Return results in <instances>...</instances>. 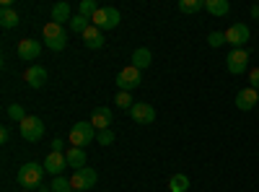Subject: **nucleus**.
Returning a JSON list of instances; mask_svg holds the SVG:
<instances>
[{"label":"nucleus","mask_w":259,"mask_h":192,"mask_svg":"<svg viewBox=\"0 0 259 192\" xmlns=\"http://www.w3.org/2000/svg\"><path fill=\"white\" fill-rule=\"evenodd\" d=\"M99 11V6L94 3V0H80V6H78V13L85 16V18H94V13Z\"/></svg>","instance_id":"25"},{"label":"nucleus","mask_w":259,"mask_h":192,"mask_svg":"<svg viewBox=\"0 0 259 192\" xmlns=\"http://www.w3.org/2000/svg\"><path fill=\"white\" fill-rule=\"evenodd\" d=\"M50 187H52V192H70L73 189V184H70L68 177H55Z\"/></svg>","instance_id":"26"},{"label":"nucleus","mask_w":259,"mask_h":192,"mask_svg":"<svg viewBox=\"0 0 259 192\" xmlns=\"http://www.w3.org/2000/svg\"><path fill=\"white\" fill-rule=\"evenodd\" d=\"M119 11L117 8H99L96 13H94V18H91V24L96 26V29H101V31H109V29H117L119 26Z\"/></svg>","instance_id":"3"},{"label":"nucleus","mask_w":259,"mask_h":192,"mask_svg":"<svg viewBox=\"0 0 259 192\" xmlns=\"http://www.w3.org/2000/svg\"><path fill=\"white\" fill-rule=\"evenodd\" d=\"M150 62H153V55H150L148 47H138V50L133 52V65H135L138 70H145Z\"/></svg>","instance_id":"18"},{"label":"nucleus","mask_w":259,"mask_h":192,"mask_svg":"<svg viewBox=\"0 0 259 192\" xmlns=\"http://www.w3.org/2000/svg\"><path fill=\"white\" fill-rule=\"evenodd\" d=\"M24 78H26V83L31 89H41L47 83V70L41 68V65H31L26 73H24Z\"/></svg>","instance_id":"15"},{"label":"nucleus","mask_w":259,"mask_h":192,"mask_svg":"<svg viewBox=\"0 0 259 192\" xmlns=\"http://www.w3.org/2000/svg\"><path fill=\"white\" fill-rule=\"evenodd\" d=\"M41 36H45V47H50L52 52H62L65 47H68V34H65V29L60 24H55V21L45 24Z\"/></svg>","instance_id":"2"},{"label":"nucleus","mask_w":259,"mask_h":192,"mask_svg":"<svg viewBox=\"0 0 259 192\" xmlns=\"http://www.w3.org/2000/svg\"><path fill=\"white\" fill-rule=\"evenodd\" d=\"M168 189L171 192H187L189 189V177L187 174H174L168 179Z\"/></svg>","instance_id":"22"},{"label":"nucleus","mask_w":259,"mask_h":192,"mask_svg":"<svg viewBox=\"0 0 259 192\" xmlns=\"http://www.w3.org/2000/svg\"><path fill=\"white\" fill-rule=\"evenodd\" d=\"M112 120H114V114H112L109 106H99V109H94V114H91V125L96 127L99 133H101V130H109Z\"/></svg>","instance_id":"14"},{"label":"nucleus","mask_w":259,"mask_h":192,"mask_svg":"<svg viewBox=\"0 0 259 192\" xmlns=\"http://www.w3.org/2000/svg\"><path fill=\"white\" fill-rule=\"evenodd\" d=\"M89 21H91V18H85V16H80V13H78V16H73V18H70V31H75V34H80V36H83V31L91 26Z\"/></svg>","instance_id":"23"},{"label":"nucleus","mask_w":259,"mask_h":192,"mask_svg":"<svg viewBox=\"0 0 259 192\" xmlns=\"http://www.w3.org/2000/svg\"><path fill=\"white\" fill-rule=\"evenodd\" d=\"M249 36H251V31H249L246 24H233V26H228V31H226V45H231L233 50H244V45L249 42Z\"/></svg>","instance_id":"8"},{"label":"nucleus","mask_w":259,"mask_h":192,"mask_svg":"<svg viewBox=\"0 0 259 192\" xmlns=\"http://www.w3.org/2000/svg\"><path fill=\"white\" fill-rule=\"evenodd\" d=\"M249 86L259 91V68H251L249 70Z\"/></svg>","instance_id":"31"},{"label":"nucleus","mask_w":259,"mask_h":192,"mask_svg":"<svg viewBox=\"0 0 259 192\" xmlns=\"http://www.w3.org/2000/svg\"><path fill=\"white\" fill-rule=\"evenodd\" d=\"M130 117H133L138 125H150L156 120V109L153 104H145V101H135L133 109H130Z\"/></svg>","instance_id":"10"},{"label":"nucleus","mask_w":259,"mask_h":192,"mask_svg":"<svg viewBox=\"0 0 259 192\" xmlns=\"http://www.w3.org/2000/svg\"><path fill=\"white\" fill-rule=\"evenodd\" d=\"M68 169V159H65L62 151H52L47 159H45V172L52 174V177H62V172Z\"/></svg>","instance_id":"11"},{"label":"nucleus","mask_w":259,"mask_h":192,"mask_svg":"<svg viewBox=\"0 0 259 192\" xmlns=\"http://www.w3.org/2000/svg\"><path fill=\"white\" fill-rule=\"evenodd\" d=\"M8 117H11V120H16V122L21 125V122H24L29 114L24 112V106H21V104H11V106H8Z\"/></svg>","instance_id":"28"},{"label":"nucleus","mask_w":259,"mask_h":192,"mask_svg":"<svg viewBox=\"0 0 259 192\" xmlns=\"http://www.w3.org/2000/svg\"><path fill=\"white\" fill-rule=\"evenodd\" d=\"M96 179H99L96 169H91V166H83V169H78V172L70 177V184H73V189L85 192V189H91V187L96 184Z\"/></svg>","instance_id":"7"},{"label":"nucleus","mask_w":259,"mask_h":192,"mask_svg":"<svg viewBox=\"0 0 259 192\" xmlns=\"http://www.w3.org/2000/svg\"><path fill=\"white\" fill-rule=\"evenodd\" d=\"M202 8H205L202 0H179V11L182 13H197Z\"/></svg>","instance_id":"24"},{"label":"nucleus","mask_w":259,"mask_h":192,"mask_svg":"<svg viewBox=\"0 0 259 192\" xmlns=\"http://www.w3.org/2000/svg\"><path fill=\"white\" fill-rule=\"evenodd\" d=\"M114 143V133L112 130H101L99 133V145H112Z\"/></svg>","instance_id":"30"},{"label":"nucleus","mask_w":259,"mask_h":192,"mask_svg":"<svg viewBox=\"0 0 259 192\" xmlns=\"http://www.w3.org/2000/svg\"><path fill=\"white\" fill-rule=\"evenodd\" d=\"M8 138H11V130H8V127H3V130H0V143H8Z\"/></svg>","instance_id":"32"},{"label":"nucleus","mask_w":259,"mask_h":192,"mask_svg":"<svg viewBox=\"0 0 259 192\" xmlns=\"http://www.w3.org/2000/svg\"><path fill=\"white\" fill-rule=\"evenodd\" d=\"M73 18V13H70V6L68 3H57L55 8H52V21H55V24H65V21H70Z\"/></svg>","instance_id":"21"},{"label":"nucleus","mask_w":259,"mask_h":192,"mask_svg":"<svg viewBox=\"0 0 259 192\" xmlns=\"http://www.w3.org/2000/svg\"><path fill=\"white\" fill-rule=\"evenodd\" d=\"M18 130H21V138L24 140L36 143V140H41V135H45V122H41L39 117H26L18 125Z\"/></svg>","instance_id":"6"},{"label":"nucleus","mask_w":259,"mask_h":192,"mask_svg":"<svg viewBox=\"0 0 259 192\" xmlns=\"http://www.w3.org/2000/svg\"><path fill=\"white\" fill-rule=\"evenodd\" d=\"M62 145H65V143H62L60 138H55V140H52V151H62Z\"/></svg>","instance_id":"33"},{"label":"nucleus","mask_w":259,"mask_h":192,"mask_svg":"<svg viewBox=\"0 0 259 192\" xmlns=\"http://www.w3.org/2000/svg\"><path fill=\"white\" fill-rule=\"evenodd\" d=\"M251 18H259V6H254V8H251Z\"/></svg>","instance_id":"35"},{"label":"nucleus","mask_w":259,"mask_h":192,"mask_svg":"<svg viewBox=\"0 0 259 192\" xmlns=\"http://www.w3.org/2000/svg\"><path fill=\"white\" fill-rule=\"evenodd\" d=\"M39 52H41V45H39L36 39H21V42H18V47H16V55H18L21 60H26V62L36 60Z\"/></svg>","instance_id":"12"},{"label":"nucleus","mask_w":259,"mask_h":192,"mask_svg":"<svg viewBox=\"0 0 259 192\" xmlns=\"http://www.w3.org/2000/svg\"><path fill=\"white\" fill-rule=\"evenodd\" d=\"M143 70H138L135 65H127V68H122L119 73H117V86H119V91H133V89H138L140 83H143V75H140Z\"/></svg>","instance_id":"5"},{"label":"nucleus","mask_w":259,"mask_h":192,"mask_svg":"<svg viewBox=\"0 0 259 192\" xmlns=\"http://www.w3.org/2000/svg\"><path fill=\"white\" fill-rule=\"evenodd\" d=\"M24 192H34V189H24Z\"/></svg>","instance_id":"36"},{"label":"nucleus","mask_w":259,"mask_h":192,"mask_svg":"<svg viewBox=\"0 0 259 192\" xmlns=\"http://www.w3.org/2000/svg\"><path fill=\"white\" fill-rule=\"evenodd\" d=\"M207 45H210V47H223V45H226V34H223V31H212V34L207 36Z\"/></svg>","instance_id":"29"},{"label":"nucleus","mask_w":259,"mask_h":192,"mask_svg":"<svg viewBox=\"0 0 259 192\" xmlns=\"http://www.w3.org/2000/svg\"><path fill=\"white\" fill-rule=\"evenodd\" d=\"M80 39H83V45L89 47V50H101V47H104V36H101V29H96L94 24H91L89 29L83 31V36H80Z\"/></svg>","instance_id":"16"},{"label":"nucleus","mask_w":259,"mask_h":192,"mask_svg":"<svg viewBox=\"0 0 259 192\" xmlns=\"http://www.w3.org/2000/svg\"><path fill=\"white\" fill-rule=\"evenodd\" d=\"M256 104H259V91H256V89H251V86H246V89H241L239 94H236V106H239L241 112L254 109Z\"/></svg>","instance_id":"13"},{"label":"nucleus","mask_w":259,"mask_h":192,"mask_svg":"<svg viewBox=\"0 0 259 192\" xmlns=\"http://www.w3.org/2000/svg\"><path fill=\"white\" fill-rule=\"evenodd\" d=\"M226 68L233 75H241L249 68V52L246 50H231L228 57H226Z\"/></svg>","instance_id":"9"},{"label":"nucleus","mask_w":259,"mask_h":192,"mask_svg":"<svg viewBox=\"0 0 259 192\" xmlns=\"http://www.w3.org/2000/svg\"><path fill=\"white\" fill-rule=\"evenodd\" d=\"M114 104L119 106V109H133V96H130V91H117V99H114Z\"/></svg>","instance_id":"27"},{"label":"nucleus","mask_w":259,"mask_h":192,"mask_svg":"<svg viewBox=\"0 0 259 192\" xmlns=\"http://www.w3.org/2000/svg\"><path fill=\"white\" fill-rule=\"evenodd\" d=\"M18 24H21V18H18V13L13 8H0V26H3V29H13Z\"/></svg>","instance_id":"20"},{"label":"nucleus","mask_w":259,"mask_h":192,"mask_svg":"<svg viewBox=\"0 0 259 192\" xmlns=\"http://www.w3.org/2000/svg\"><path fill=\"white\" fill-rule=\"evenodd\" d=\"M94 138H96V127L91 122H78L70 127V145H75V148L89 145Z\"/></svg>","instance_id":"4"},{"label":"nucleus","mask_w":259,"mask_h":192,"mask_svg":"<svg viewBox=\"0 0 259 192\" xmlns=\"http://www.w3.org/2000/svg\"><path fill=\"white\" fill-rule=\"evenodd\" d=\"M45 164H34V161H29V164H24L18 169V174H16V182L21 184V187H39L41 184V179H45Z\"/></svg>","instance_id":"1"},{"label":"nucleus","mask_w":259,"mask_h":192,"mask_svg":"<svg viewBox=\"0 0 259 192\" xmlns=\"http://www.w3.org/2000/svg\"><path fill=\"white\" fill-rule=\"evenodd\" d=\"M65 159H68V166H70V169H75V172L85 166V151H83V148L70 145L68 151H65Z\"/></svg>","instance_id":"17"},{"label":"nucleus","mask_w":259,"mask_h":192,"mask_svg":"<svg viewBox=\"0 0 259 192\" xmlns=\"http://www.w3.org/2000/svg\"><path fill=\"white\" fill-rule=\"evenodd\" d=\"M36 192H52V187H50V184H39Z\"/></svg>","instance_id":"34"},{"label":"nucleus","mask_w":259,"mask_h":192,"mask_svg":"<svg viewBox=\"0 0 259 192\" xmlns=\"http://www.w3.org/2000/svg\"><path fill=\"white\" fill-rule=\"evenodd\" d=\"M70 192H78V189H70Z\"/></svg>","instance_id":"37"},{"label":"nucleus","mask_w":259,"mask_h":192,"mask_svg":"<svg viewBox=\"0 0 259 192\" xmlns=\"http://www.w3.org/2000/svg\"><path fill=\"white\" fill-rule=\"evenodd\" d=\"M205 11L212 16H226L231 11V3L228 0H205Z\"/></svg>","instance_id":"19"}]
</instances>
